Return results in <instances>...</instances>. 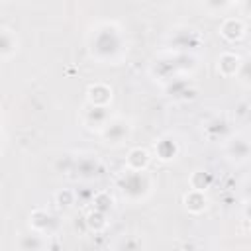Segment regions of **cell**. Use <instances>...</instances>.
I'll return each instance as SVG.
<instances>
[{
	"label": "cell",
	"mask_w": 251,
	"mask_h": 251,
	"mask_svg": "<svg viewBox=\"0 0 251 251\" xmlns=\"http://www.w3.org/2000/svg\"><path fill=\"white\" fill-rule=\"evenodd\" d=\"M204 8L208 14L216 16V14H224L226 10H229V6L233 4L231 0H202Z\"/></svg>",
	"instance_id": "obj_20"
},
{
	"label": "cell",
	"mask_w": 251,
	"mask_h": 251,
	"mask_svg": "<svg viewBox=\"0 0 251 251\" xmlns=\"http://www.w3.org/2000/svg\"><path fill=\"white\" fill-rule=\"evenodd\" d=\"M200 43H202V35L198 33V29L188 27V25H176L167 35V47H169V51L192 53L194 49L200 47Z\"/></svg>",
	"instance_id": "obj_4"
},
{
	"label": "cell",
	"mask_w": 251,
	"mask_h": 251,
	"mask_svg": "<svg viewBox=\"0 0 251 251\" xmlns=\"http://www.w3.org/2000/svg\"><path fill=\"white\" fill-rule=\"evenodd\" d=\"M231 2H239V0H231Z\"/></svg>",
	"instance_id": "obj_25"
},
{
	"label": "cell",
	"mask_w": 251,
	"mask_h": 251,
	"mask_svg": "<svg viewBox=\"0 0 251 251\" xmlns=\"http://www.w3.org/2000/svg\"><path fill=\"white\" fill-rule=\"evenodd\" d=\"M90 57L100 65H118L127 51L124 29L116 22H100L90 27L86 37Z\"/></svg>",
	"instance_id": "obj_1"
},
{
	"label": "cell",
	"mask_w": 251,
	"mask_h": 251,
	"mask_svg": "<svg viewBox=\"0 0 251 251\" xmlns=\"http://www.w3.org/2000/svg\"><path fill=\"white\" fill-rule=\"evenodd\" d=\"M235 78H237L239 84H243V86H251V57L241 59V65H239V71H237Z\"/></svg>",
	"instance_id": "obj_21"
},
{
	"label": "cell",
	"mask_w": 251,
	"mask_h": 251,
	"mask_svg": "<svg viewBox=\"0 0 251 251\" xmlns=\"http://www.w3.org/2000/svg\"><path fill=\"white\" fill-rule=\"evenodd\" d=\"M110 120H112L110 106H96V104L86 102V104L80 108V122H82V126H84L86 129L100 131Z\"/></svg>",
	"instance_id": "obj_7"
},
{
	"label": "cell",
	"mask_w": 251,
	"mask_h": 251,
	"mask_svg": "<svg viewBox=\"0 0 251 251\" xmlns=\"http://www.w3.org/2000/svg\"><path fill=\"white\" fill-rule=\"evenodd\" d=\"M241 65V57L233 55V53H224L218 59V73L224 76H235Z\"/></svg>",
	"instance_id": "obj_19"
},
{
	"label": "cell",
	"mask_w": 251,
	"mask_h": 251,
	"mask_svg": "<svg viewBox=\"0 0 251 251\" xmlns=\"http://www.w3.org/2000/svg\"><path fill=\"white\" fill-rule=\"evenodd\" d=\"M163 90L173 100H188V98H192L196 94V88H194L192 80L186 75H180V76L171 78L169 82L163 84Z\"/></svg>",
	"instance_id": "obj_9"
},
{
	"label": "cell",
	"mask_w": 251,
	"mask_h": 251,
	"mask_svg": "<svg viewBox=\"0 0 251 251\" xmlns=\"http://www.w3.org/2000/svg\"><path fill=\"white\" fill-rule=\"evenodd\" d=\"M102 141L110 147H120L126 141H129L131 133H133V126L129 120L122 118V116H112V120L98 131Z\"/></svg>",
	"instance_id": "obj_5"
},
{
	"label": "cell",
	"mask_w": 251,
	"mask_h": 251,
	"mask_svg": "<svg viewBox=\"0 0 251 251\" xmlns=\"http://www.w3.org/2000/svg\"><path fill=\"white\" fill-rule=\"evenodd\" d=\"M224 153L227 161L235 165H243L251 161V137L245 133H231L224 141Z\"/></svg>",
	"instance_id": "obj_6"
},
{
	"label": "cell",
	"mask_w": 251,
	"mask_h": 251,
	"mask_svg": "<svg viewBox=\"0 0 251 251\" xmlns=\"http://www.w3.org/2000/svg\"><path fill=\"white\" fill-rule=\"evenodd\" d=\"M47 245H49L47 243V235L37 233L35 229H31L25 235H20L18 237V243H16V247L20 251H39V249H45Z\"/></svg>",
	"instance_id": "obj_13"
},
{
	"label": "cell",
	"mask_w": 251,
	"mask_h": 251,
	"mask_svg": "<svg viewBox=\"0 0 251 251\" xmlns=\"http://www.w3.org/2000/svg\"><path fill=\"white\" fill-rule=\"evenodd\" d=\"M220 35L226 41L235 43V41H239L245 35V24L239 18H226L222 22V25H220Z\"/></svg>",
	"instance_id": "obj_12"
},
{
	"label": "cell",
	"mask_w": 251,
	"mask_h": 251,
	"mask_svg": "<svg viewBox=\"0 0 251 251\" xmlns=\"http://www.w3.org/2000/svg\"><path fill=\"white\" fill-rule=\"evenodd\" d=\"M29 227L35 229L37 233L51 235L57 229V218L47 210H33L29 216Z\"/></svg>",
	"instance_id": "obj_10"
},
{
	"label": "cell",
	"mask_w": 251,
	"mask_h": 251,
	"mask_svg": "<svg viewBox=\"0 0 251 251\" xmlns=\"http://www.w3.org/2000/svg\"><path fill=\"white\" fill-rule=\"evenodd\" d=\"M4 2H12V0H4Z\"/></svg>",
	"instance_id": "obj_26"
},
{
	"label": "cell",
	"mask_w": 251,
	"mask_h": 251,
	"mask_svg": "<svg viewBox=\"0 0 251 251\" xmlns=\"http://www.w3.org/2000/svg\"><path fill=\"white\" fill-rule=\"evenodd\" d=\"M184 206L188 212L192 214H200L208 208V198L204 194V190H198V188H192L190 192H186L184 196Z\"/></svg>",
	"instance_id": "obj_18"
},
{
	"label": "cell",
	"mask_w": 251,
	"mask_h": 251,
	"mask_svg": "<svg viewBox=\"0 0 251 251\" xmlns=\"http://www.w3.org/2000/svg\"><path fill=\"white\" fill-rule=\"evenodd\" d=\"M149 161H151V155L147 149H141V147H135L127 153V159H126V169H133V171H147L149 167Z\"/></svg>",
	"instance_id": "obj_17"
},
{
	"label": "cell",
	"mask_w": 251,
	"mask_h": 251,
	"mask_svg": "<svg viewBox=\"0 0 251 251\" xmlns=\"http://www.w3.org/2000/svg\"><path fill=\"white\" fill-rule=\"evenodd\" d=\"M239 194H241V200H243V202H251V176L241 182Z\"/></svg>",
	"instance_id": "obj_22"
},
{
	"label": "cell",
	"mask_w": 251,
	"mask_h": 251,
	"mask_svg": "<svg viewBox=\"0 0 251 251\" xmlns=\"http://www.w3.org/2000/svg\"><path fill=\"white\" fill-rule=\"evenodd\" d=\"M118 190L122 194L124 200L137 204L143 202L151 190H153V178L147 171H133V169H126L120 178H118Z\"/></svg>",
	"instance_id": "obj_3"
},
{
	"label": "cell",
	"mask_w": 251,
	"mask_h": 251,
	"mask_svg": "<svg viewBox=\"0 0 251 251\" xmlns=\"http://www.w3.org/2000/svg\"><path fill=\"white\" fill-rule=\"evenodd\" d=\"M196 69V57L192 53H182V51H165L161 53L149 67V75L159 80L161 84L169 82L175 76L188 75Z\"/></svg>",
	"instance_id": "obj_2"
},
{
	"label": "cell",
	"mask_w": 251,
	"mask_h": 251,
	"mask_svg": "<svg viewBox=\"0 0 251 251\" xmlns=\"http://www.w3.org/2000/svg\"><path fill=\"white\" fill-rule=\"evenodd\" d=\"M20 49V39L16 35V31L8 25H2L0 27V57L2 61H10Z\"/></svg>",
	"instance_id": "obj_11"
},
{
	"label": "cell",
	"mask_w": 251,
	"mask_h": 251,
	"mask_svg": "<svg viewBox=\"0 0 251 251\" xmlns=\"http://www.w3.org/2000/svg\"><path fill=\"white\" fill-rule=\"evenodd\" d=\"M204 131H206V135H208L210 139H222V141H226V139L231 135L229 122H227L226 118H220V116L212 118V120L206 124Z\"/></svg>",
	"instance_id": "obj_15"
},
{
	"label": "cell",
	"mask_w": 251,
	"mask_h": 251,
	"mask_svg": "<svg viewBox=\"0 0 251 251\" xmlns=\"http://www.w3.org/2000/svg\"><path fill=\"white\" fill-rule=\"evenodd\" d=\"M86 102L96 104V106H110V102H112V88L102 84V82L90 84L88 90H86Z\"/></svg>",
	"instance_id": "obj_14"
},
{
	"label": "cell",
	"mask_w": 251,
	"mask_h": 251,
	"mask_svg": "<svg viewBox=\"0 0 251 251\" xmlns=\"http://www.w3.org/2000/svg\"><path fill=\"white\" fill-rule=\"evenodd\" d=\"M73 169L76 173V176L80 180H92V178H98L102 175V163L96 155H90V153H80L75 163H73Z\"/></svg>",
	"instance_id": "obj_8"
},
{
	"label": "cell",
	"mask_w": 251,
	"mask_h": 251,
	"mask_svg": "<svg viewBox=\"0 0 251 251\" xmlns=\"http://www.w3.org/2000/svg\"><path fill=\"white\" fill-rule=\"evenodd\" d=\"M249 227H251V220H249Z\"/></svg>",
	"instance_id": "obj_24"
},
{
	"label": "cell",
	"mask_w": 251,
	"mask_h": 251,
	"mask_svg": "<svg viewBox=\"0 0 251 251\" xmlns=\"http://www.w3.org/2000/svg\"><path fill=\"white\" fill-rule=\"evenodd\" d=\"M239 6H241L243 16H249L251 18V0H239Z\"/></svg>",
	"instance_id": "obj_23"
},
{
	"label": "cell",
	"mask_w": 251,
	"mask_h": 251,
	"mask_svg": "<svg viewBox=\"0 0 251 251\" xmlns=\"http://www.w3.org/2000/svg\"><path fill=\"white\" fill-rule=\"evenodd\" d=\"M155 155L161 161H171L178 155V141L173 135H165L155 141Z\"/></svg>",
	"instance_id": "obj_16"
}]
</instances>
